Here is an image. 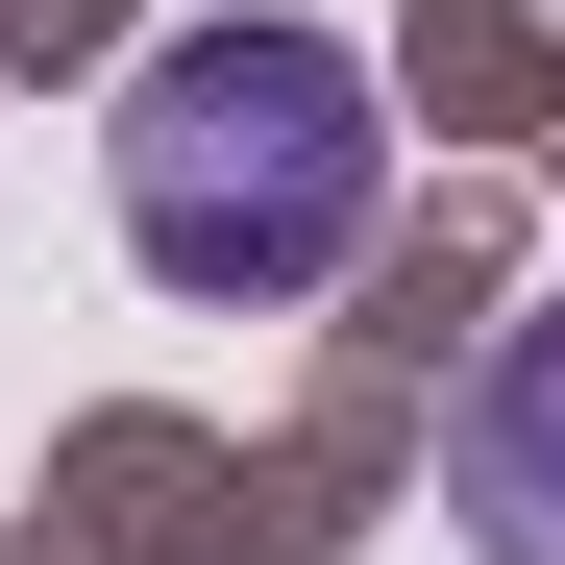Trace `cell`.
Wrapping results in <instances>:
<instances>
[{
	"label": "cell",
	"instance_id": "obj_2",
	"mask_svg": "<svg viewBox=\"0 0 565 565\" xmlns=\"http://www.w3.org/2000/svg\"><path fill=\"white\" fill-rule=\"evenodd\" d=\"M443 492H467V541L492 565H565V296L467 369V418H443Z\"/></svg>",
	"mask_w": 565,
	"mask_h": 565
},
{
	"label": "cell",
	"instance_id": "obj_1",
	"mask_svg": "<svg viewBox=\"0 0 565 565\" xmlns=\"http://www.w3.org/2000/svg\"><path fill=\"white\" fill-rule=\"evenodd\" d=\"M394 198V99L344 25H172L124 74V246L172 296H320Z\"/></svg>",
	"mask_w": 565,
	"mask_h": 565
}]
</instances>
